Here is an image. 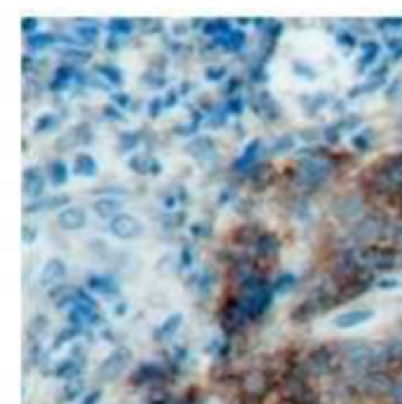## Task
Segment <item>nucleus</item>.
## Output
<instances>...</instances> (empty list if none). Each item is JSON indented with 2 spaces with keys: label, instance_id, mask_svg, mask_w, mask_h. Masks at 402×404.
I'll use <instances>...</instances> for the list:
<instances>
[{
  "label": "nucleus",
  "instance_id": "nucleus-1",
  "mask_svg": "<svg viewBox=\"0 0 402 404\" xmlns=\"http://www.w3.org/2000/svg\"><path fill=\"white\" fill-rule=\"evenodd\" d=\"M109 230L113 233L118 240H134L144 233V223L141 219H137L134 214H118V217L111 221Z\"/></svg>",
  "mask_w": 402,
  "mask_h": 404
},
{
  "label": "nucleus",
  "instance_id": "nucleus-2",
  "mask_svg": "<svg viewBox=\"0 0 402 404\" xmlns=\"http://www.w3.org/2000/svg\"><path fill=\"white\" fill-rule=\"evenodd\" d=\"M129 362V350L127 348H118L116 353H111L109 358L104 360V365L99 367V378L102 381H109V378H116L125 371Z\"/></svg>",
  "mask_w": 402,
  "mask_h": 404
},
{
  "label": "nucleus",
  "instance_id": "nucleus-3",
  "mask_svg": "<svg viewBox=\"0 0 402 404\" xmlns=\"http://www.w3.org/2000/svg\"><path fill=\"white\" fill-rule=\"evenodd\" d=\"M329 174V163H325L320 158H309L299 165V176L306 183L316 186V183H322Z\"/></svg>",
  "mask_w": 402,
  "mask_h": 404
},
{
  "label": "nucleus",
  "instance_id": "nucleus-4",
  "mask_svg": "<svg viewBox=\"0 0 402 404\" xmlns=\"http://www.w3.org/2000/svg\"><path fill=\"white\" fill-rule=\"evenodd\" d=\"M374 318V311L372 308H353V311H344L339 315H334L332 327L336 329H353V327H360Z\"/></svg>",
  "mask_w": 402,
  "mask_h": 404
},
{
  "label": "nucleus",
  "instance_id": "nucleus-5",
  "mask_svg": "<svg viewBox=\"0 0 402 404\" xmlns=\"http://www.w3.org/2000/svg\"><path fill=\"white\" fill-rule=\"evenodd\" d=\"M57 223L64 230H80L87 226V212L82 207H64L57 214Z\"/></svg>",
  "mask_w": 402,
  "mask_h": 404
},
{
  "label": "nucleus",
  "instance_id": "nucleus-6",
  "mask_svg": "<svg viewBox=\"0 0 402 404\" xmlns=\"http://www.w3.org/2000/svg\"><path fill=\"white\" fill-rule=\"evenodd\" d=\"M271 303V292L262 284H250V292H247V299L242 303V308H245V313L250 315H257L268 308Z\"/></svg>",
  "mask_w": 402,
  "mask_h": 404
},
{
  "label": "nucleus",
  "instance_id": "nucleus-7",
  "mask_svg": "<svg viewBox=\"0 0 402 404\" xmlns=\"http://www.w3.org/2000/svg\"><path fill=\"white\" fill-rule=\"evenodd\" d=\"M64 275H66V264H64L62 259H50L45 264L43 273H40V284H43V287H50V284L62 282Z\"/></svg>",
  "mask_w": 402,
  "mask_h": 404
},
{
  "label": "nucleus",
  "instance_id": "nucleus-8",
  "mask_svg": "<svg viewBox=\"0 0 402 404\" xmlns=\"http://www.w3.org/2000/svg\"><path fill=\"white\" fill-rule=\"evenodd\" d=\"M383 233V221L381 219H376V217H367V219H363V221L358 223V228H356V235L360 237V240H365V242H372V240H376Z\"/></svg>",
  "mask_w": 402,
  "mask_h": 404
},
{
  "label": "nucleus",
  "instance_id": "nucleus-9",
  "mask_svg": "<svg viewBox=\"0 0 402 404\" xmlns=\"http://www.w3.org/2000/svg\"><path fill=\"white\" fill-rule=\"evenodd\" d=\"M92 207H94V214H97V217L111 219V221H113L118 214H120L122 202L118 200V198H109V195H106V198H97V200H94Z\"/></svg>",
  "mask_w": 402,
  "mask_h": 404
},
{
  "label": "nucleus",
  "instance_id": "nucleus-10",
  "mask_svg": "<svg viewBox=\"0 0 402 404\" xmlns=\"http://www.w3.org/2000/svg\"><path fill=\"white\" fill-rule=\"evenodd\" d=\"M360 207H363V202L356 195H346V198H339L334 202V214L339 219H356L360 214Z\"/></svg>",
  "mask_w": 402,
  "mask_h": 404
},
{
  "label": "nucleus",
  "instance_id": "nucleus-11",
  "mask_svg": "<svg viewBox=\"0 0 402 404\" xmlns=\"http://www.w3.org/2000/svg\"><path fill=\"white\" fill-rule=\"evenodd\" d=\"M188 153H191L193 158H198L200 163H207V160H214V144H212V139H207V136H200V139L191 141L186 148Z\"/></svg>",
  "mask_w": 402,
  "mask_h": 404
},
{
  "label": "nucleus",
  "instance_id": "nucleus-12",
  "mask_svg": "<svg viewBox=\"0 0 402 404\" xmlns=\"http://www.w3.org/2000/svg\"><path fill=\"white\" fill-rule=\"evenodd\" d=\"M45 188V179L38 174V169L35 167H28L24 172V193L28 195V198H33V195H40Z\"/></svg>",
  "mask_w": 402,
  "mask_h": 404
},
{
  "label": "nucleus",
  "instance_id": "nucleus-13",
  "mask_svg": "<svg viewBox=\"0 0 402 404\" xmlns=\"http://www.w3.org/2000/svg\"><path fill=\"white\" fill-rule=\"evenodd\" d=\"M73 172L78 176H94L99 172V165H97V160L92 156H87V153H78L73 160Z\"/></svg>",
  "mask_w": 402,
  "mask_h": 404
},
{
  "label": "nucleus",
  "instance_id": "nucleus-14",
  "mask_svg": "<svg viewBox=\"0 0 402 404\" xmlns=\"http://www.w3.org/2000/svg\"><path fill=\"white\" fill-rule=\"evenodd\" d=\"M129 169L139 172V174H146V172H153V174H158V172H161V165H158L153 158L134 156V158H129Z\"/></svg>",
  "mask_w": 402,
  "mask_h": 404
},
{
  "label": "nucleus",
  "instance_id": "nucleus-15",
  "mask_svg": "<svg viewBox=\"0 0 402 404\" xmlns=\"http://www.w3.org/2000/svg\"><path fill=\"white\" fill-rule=\"evenodd\" d=\"M219 45H223L226 50H240L242 45H245V33L242 31H235V28H230L226 35H221V38H217Z\"/></svg>",
  "mask_w": 402,
  "mask_h": 404
},
{
  "label": "nucleus",
  "instance_id": "nucleus-16",
  "mask_svg": "<svg viewBox=\"0 0 402 404\" xmlns=\"http://www.w3.org/2000/svg\"><path fill=\"white\" fill-rule=\"evenodd\" d=\"M181 324V313H174V315H170L167 320L163 322L161 329L156 331V338L158 341H163V338H167V336H172L174 331H176V327Z\"/></svg>",
  "mask_w": 402,
  "mask_h": 404
},
{
  "label": "nucleus",
  "instance_id": "nucleus-17",
  "mask_svg": "<svg viewBox=\"0 0 402 404\" xmlns=\"http://www.w3.org/2000/svg\"><path fill=\"white\" fill-rule=\"evenodd\" d=\"M87 284H90V289H94V292H102V294H111L116 292V284L113 280H109V277H102V275H90L87 277Z\"/></svg>",
  "mask_w": 402,
  "mask_h": 404
},
{
  "label": "nucleus",
  "instance_id": "nucleus-18",
  "mask_svg": "<svg viewBox=\"0 0 402 404\" xmlns=\"http://www.w3.org/2000/svg\"><path fill=\"white\" fill-rule=\"evenodd\" d=\"M50 176H52V181L57 183V186H64L68 179V169H66V165L62 163V160H55V163L50 165Z\"/></svg>",
  "mask_w": 402,
  "mask_h": 404
},
{
  "label": "nucleus",
  "instance_id": "nucleus-19",
  "mask_svg": "<svg viewBox=\"0 0 402 404\" xmlns=\"http://www.w3.org/2000/svg\"><path fill=\"white\" fill-rule=\"evenodd\" d=\"M55 205H68V195H57V198H47V200H40L35 205H28L26 212H35V210H47V207H55Z\"/></svg>",
  "mask_w": 402,
  "mask_h": 404
},
{
  "label": "nucleus",
  "instance_id": "nucleus-20",
  "mask_svg": "<svg viewBox=\"0 0 402 404\" xmlns=\"http://www.w3.org/2000/svg\"><path fill=\"white\" fill-rule=\"evenodd\" d=\"M259 148H262V141H259V139L250 141V146L245 148V153H242V156H240V160H238V163H235V169H240L242 165H247V163H250V160H254V158H257Z\"/></svg>",
  "mask_w": 402,
  "mask_h": 404
},
{
  "label": "nucleus",
  "instance_id": "nucleus-21",
  "mask_svg": "<svg viewBox=\"0 0 402 404\" xmlns=\"http://www.w3.org/2000/svg\"><path fill=\"white\" fill-rule=\"evenodd\" d=\"M55 43V38H52L50 33H33V35H28V47L31 50H43L45 45H52Z\"/></svg>",
  "mask_w": 402,
  "mask_h": 404
},
{
  "label": "nucleus",
  "instance_id": "nucleus-22",
  "mask_svg": "<svg viewBox=\"0 0 402 404\" xmlns=\"http://www.w3.org/2000/svg\"><path fill=\"white\" fill-rule=\"evenodd\" d=\"M97 26L94 24H78L75 26V35H78L80 40H85V43H92L94 38H97Z\"/></svg>",
  "mask_w": 402,
  "mask_h": 404
},
{
  "label": "nucleus",
  "instance_id": "nucleus-23",
  "mask_svg": "<svg viewBox=\"0 0 402 404\" xmlns=\"http://www.w3.org/2000/svg\"><path fill=\"white\" fill-rule=\"evenodd\" d=\"M230 31L228 21H210L205 26V33L207 35H214V38H221V35H226Z\"/></svg>",
  "mask_w": 402,
  "mask_h": 404
},
{
  "label": "nucleus",
  "instance_id": "nucleus-24",
  "mask_svg": "<svg viewBox=\"0 0 402 404\" xmlns=\"http://www.w3.org/2000/svg\"><path fill=\"white\" fill-rule=\"evenodd\" d=\"M379 57V45L376 43H365V57H363V66H367L369 62Z\"/></svg>",
  "mask_w": 402,
  "mask_h": 404
},
{
  "label": "nucleus",
  "instance_id": "nucleus-25",
  "mask_svg": "<svg viewBox=\"0 0 402 404\" xmlns=\"http://www.w3.org/2000/svg\"><path fill=\"white\" fill-rule=\"evenodd\" d=\"M52 125H57V118L55 116H43L40 120H35L33 129H35V132H47V129H50Z\"/></svg>",
  "mask_w": 402,
  "mask_h": 404
},
{
  "label": "nucleus",
  "instance_id": "nucleus-26",
  "mask_svg": "<svg viewBox=\"0 0 402 404\" xmlns=\"http://www.w3.org/2000/svg\"><path fill=\"white\" fill-rule=\"evenodd\" d=\"M99 73H106V78H109L111 82H116V85H120V82H122L120 68H116V66H102V68H99Z\"/></svg>",
  "mask_w": 402,
  "mask_h": 404
},
{
  "label": "nucleus",
  "instance_id": "nucleus-27",
  "mask_svg": "<svg viewBox=\"0 0 402 404\" xmlns=\"http://www.w3.org/2000/svg\"><path fill=\"white\" fill-rule=\"evenodd\" d=\"M109 28L111 31H116V33H127V31H132V21H127V19H113L109 24Z\"/></svg>",
  "mask_w": 402,
  "mask_h": 404
},
{
  "label": "nucleus",
  "instance_id": "nucleus-28",
  "mask_svg": "<svg viewBox=\"0 0 402 404\" xmlns=\"http://www.w3.org/2000/svg\"><path fill=\"white\" fill-rule=\"evenodd\" d=\"M75 371H78V367H75L73 362H66V365H62V367L57 369V376L68 378V376H75Z\"/></svg>",
  "mask_w": 402,
  "mask_h": 404
},
{
  "label": "nucleus",
  "instance_id": "nucleus-29",
  "mask_svg": "<svg viewBox=\"0 0 402 404\" xmlns=\"http://www.w3.org/2000/svg\"><path fill=\"white\" fill-rule=\"evenodd\" d=\"M137 141H139V134H122V141H120L122 151H129V148H134V146H137Z\"/></svg>",
  "mask_w": 402,
  "mask_h": 404
},
{
  "label": "nucleus",
  "instance_id": "nucleus-30",
  "mask_svg": "<svg viewBox=\"0 0 402 404\" xmlns=\"http://www.w3.org/2000/svg\"><path fill=\"white\" fill-rule=\"evenodd\" d=\"M400 282L398 277H383V280L376 282V289H398Z\"/></svg>",
  "mask_w": 402,
  "mask_h": 404
},
{
  "label": "nucleus",
  "instance_id": "nucleus-31",
  "mask_svg": "<svg viewBox=\"0 0 402 404\" xmlns=\"http://www.w3.org/2000/svg\"><path fill=\"white\" fill-rule=\"evenodd\" d=\"M294 284V275H282L280 280H277V284H275V289L277 292H287L289 287Z\"/></svg>",
  "mask_w": 402,
  "mask_h": 404
},
{
  "label": "nucleus",
  "instance_id": "nucleus-32",
  "mask_svg": "<svg viewBox=\"0 0 402 404\" xmlns=\"http://www.w3.org/2000/svg\"><path fill=\"white\" fill-rule=\"evenodd\" d=\"M402 90V80L398 78V82H393V85L391 87H388V99H395V97H400V92Z\"/></svg>",
  "mask_w": 402,
  "mask_h": 404
},
{
  "label": "nucleus",
  "instance_id": "nucleus-33",
  "mask_svg": "<svg viewBox=\"0 0 402 404\" xmlns=\"http://www.w3.org/2000/svg\"><path fill=\"white\" fill-rule=\"evenodd\" d=\"M223 73H226V68H207V78L210 80H219Z\"/></svg>",
  "mask_w": 402,
  "mask_h": 404
},
{
  "label": "nucleus",
  "instance_id": "nucleus-34",
  "mask_svg": "<svg viewBox=\"0 0 402 404\" xmlns=\"http://www.w3.org/2000/svg\"><path fill=\"white\" fill-rule=\"evenodd\" d=\"M294 144V139H292V136H285V141H282V139H277V144H275V151H280V148H289V146H292Z\"/></svg>",
  "mask_w": 402,
  "mask_h": 404
},
{
  "label": "nucleus",
  "instance_id": "nucleus-35",
  "mask_svg": "<svg viewBox=\"0 0 402 404\" xmlns=\"http://www.w3.org/2000/svg\"><path fill=\"white\" fill-rule=\"evenodd\" d=\"M336 40H341V43H346V45H353V43H356L351 33H339V35H336Z\"/></svg>",
  "mask_w": 402,
  "mask_h": 404
},
{
  "label": "nucleus",
  "instance_id": "nucleus-36",
  "mask_svg": "<svg viewBox=\"0 0 402 404\" xmlns=\"http://www.w3.org/2000/svg\"><path fill=\"white\" fill-rule=\"evenodd\" d=\"M99 397H102V393H99V390H94V393H90V397H85V402H82V404H97Z\"/></svg>",
  "mask_w": 402,
  "mask_h": 404
},
{
  "label": "nucleus",
  "instance_id": "nucleus-37",
  "mask_svg": "<svg viewBox=\"0 0 402 404\" xmlns=\"http://www.w3.org/2000/svg\"><path fill=\"white\" fill-rule=\"evenodd\" d=\"M240 109H242V99H233V101H228V111L238 113Z\"/></svg>",
  "mask_w": 402,
  "mask_h": 404
},
{
  "label": "nucleus",
  "instance_id": "nucleus-38",
  "mask_svg": "<svg viewBox=\"0 0 402 404\" xmlns=\"http://www.w3.org/2000/svg\"><path fill=\"white\" fill-rule=\"evenodd\" d=\"M151 116H158V111H161V99H153V104L149 106Z\"/></svg>",
  "mask_w": 402,
  "mask_h": 404
},
{
  "label": "nucleus",
  "instance_id": "nucleus-39",
  "mask_svg": "<svg viewBox=\"0 0 402 404\" xmlns=\"http://www.w3.org/2000/svg\"><path fill=\"white\" fill-rule=\"evenodd\" d=\"M181 266H191V252L184 249V259H181Z\"/></svg>",
  "mask_w": 402,
  "mask_h": 404
},
{
  "label": "nucleus",
  "instance_id": "nucleus-40",
  "mask_svg": "<svg viewBox=\"0 0 402 404\" xmlns=\"http://www.w3.org/2000/svg\"><path fill=\"white\" fill-rule=\"evenodd\" d=\"M33 26H35V21H33V19H26V21L21 24V28H24V31H31Z\"/></svg>",
  "mask_w": 402,
  "mask_h": 404
},
{
  "label": "nucleus",
  "instance_id": "nucleus-41",
  "mask_svg": "<svg viewBox=\"0 0 402 404\" xmlns=\"http://www.w3.org/2000/svg\"><path fill=\"white\" fill-rule=\"evenodd\" d=\"M174 101H176V92H170V97H167V99H165V104H170V106H172V104H174Z\"/></svg>",
  "mask_w": 402,
  "mask_h": 404
}]
</instances>
